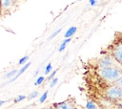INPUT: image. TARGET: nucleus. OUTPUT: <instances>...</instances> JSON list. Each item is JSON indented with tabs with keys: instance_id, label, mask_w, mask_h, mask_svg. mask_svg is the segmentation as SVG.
I'll return each mask as SVG.
<instances>
[{
	"instance_id": "obj_14",
	"label": "nucleus",
	"mask_w": 122,
	"mask_h": 109,
	"mask_svg": "<svg viewBox=\"0 0 122 109\" xmlns=\"http://www.w3.org/2000/svg\"><path fill=\"white\" fill-rule=\"evenodd\" d=\"M52 70V66H51V63H48V65L46 66V69H45V75H49Z\"/></svg>"
},
{
	"instance_id": "obj_19",
	"label": "nucleus",
	"mask_w": 122,
	"mask_h": 109,
	"mask_svg": "<svg viewBox=\"0 0 122 109\" xmlns=\"http://www.w3.org/2000/svg\"><path fill=\"white\" fill-rule=\"evenodd\" d=\"M115 85H117V86H119L120 88H122V76H119L114 82H113Z\"/></svg>"
},
{
	"instance_id": "obj_8",
	"label": "nucleus",
	"mask_w": 122,
	"mask_h": 109,
	"mask_svg": "<svg viewBox=\"0 0 122 109\" xmlns=\"http://www.w3.org/2000/svg\"><path fill=\"white\" fill-rule=\"evenodd\" d=\"M85 107L87 109H97V108H100V106H98L97 103L95 101H93V100H88Z\"/></svg>"
},
{
	"instance_id": "obj_23",
	"label": "nucleus",
	"mask_w": 122,
	"mask_h": 109,
	"mask_svg": "<svg viewBox=\"0 0 122 109\" xmlns=\"http://www.w3.org/2000/svg\"><path fill=\"white\" fill-rule=\"evenodd\" d=\"M117 105H118L119 107H121V108H122V98H121V99H119V100H117Z\"/></svg>"
},
{
	"instance_id": "obj_22",
	"label": "nucleus",
	"mask_w": 122,
	"mask_h": 109,
	"mask_svg": "<svg viewBox=\"0 0 122 109\" xmlns=\"http://www.w3.org/2000/svg\"><path fill=\"white\" fill-rule=\"evenodd\" d=\"M89 4H90L91 6H94V5L96 4V0H90V1H89Z\"/></svg>"
},
{
	"instance_id": "obj_15",
	"label": "nucleus",
	"mask_w": 122,
	"mask_h": 109,
	"mask_svg": "<svg viewBox=\"0 0 122 109\" xmlns=\"http://www.w3.org/2000/svg\"><path fill=\"white\" fill-rule=\"evenodd\" d=\"M28 59H29V55H25V56H23V57L18 61V64H19V65H23V64H25V63L28 61Z\"/></svg>"
},
{
	"instance_id": "obj_13",
	"label": "nucleus",
	"mask_w": 122,
	"mask_h": 109,
	"mask_svg": "<svg viewBox=\"0 0 122 109\" xmlns=\"http://www.w3.org/2000/svg\"><path fill=\"white\" fill-rule=\"evenodd\" d=\"M61 31H62V28H60V29L56 30V31H55V32H54L53 33H51V36H49L48 40H51L52 38H54V37H55V36H56V35H57L58 33H60V32H61Z\"/></svg>"
},
{
	"instance_id": "obj_9",
	"label": "nucleus",
	"mask_w": 122,
	"mask_h": 109,
	"mask_svg": "<svg viewBox=\"0 0 122 109\" xmlns=\"http://www.w3.org/2000/svg\"><path fill=\"white\" fill-rule=\"evenodd\" d=\"M76 31H77V28L76 27H71L70 29H68V31L66 32V33H65V38H67V37H71L75 33H76Z\"/></svg>"
},
{
	"instance_id": "obj_17",
	"label": "nucleus",
	"mask_w": 122,
	"mask_h": 109,
	"mask_svg": "<svg viewBox=\"0 0 122 109\" xmlns=\"http://www.w3.org/2000/svg\"><path fill=\"white\" fill-rule=\"evenodd\" d=\"M57 82H58V78H57V77L51 78V83H50V87H51V88L54 87V86L57 84Z\"/></svg>"
},
{
	"instance_id": "obj_4",
	"label": "nucleus",
	"mask_w": 122,
	"mask_h": 109,
	"mask_svg": "<svg viewBox=\"0 0 122 109\" xmlns=\"http://www.w3.org/2000/svg\"><path fill=\"white\" fill-rule=\"evenodd\" d=\"M115 61L116 60L114 59V57L112 54H105L99 58L98 62H97V67L98 68H104V67L112 66V65H114Z\"/></svg>"
},
{
	"instance_id": "obj_10",
	"label": "nucleus",
	"mask_w": 122,
	"mask_h": 109,
	"mask_svg": "<svg viewBox=\"0 0 122 109\" xmlns=\"http://www.w3.org/2000/svg\"><path fill=\"white\" fill-rule=\"evenodd\" d=\"M71 37H67V38H65V40L61 43V45H60V47H59V49H58V52H63V51L65 50L67 44H68L69 42H71Z\"/></svg>"
},
{
	"instance_id": "obj_21",
	"label": "nucleus",
	"mask_w": 122,
	"mask_h": 109,
	"mask_svg": "<svg viewBox=\"0 0 122 109\" xmlns=\"http://www.w3.org/2000/svg\"><path fill=\"white\" fill-rule=\"evenodd\" d=\"M56 73H57V70H54V71H52V72L51 73V75L48 76V80H51V78H53V77H54V76L56 75Z\"/></svg>"
},
{
	"instance_id": "obj_5",
	"label": "nucleus",
	"mask_w": 122,
	"mask_h": 109,
	"mask_svg": "<svg viewBox=\"0 0 122 109\" xmlns=\"http://www.w3.org/2000/svg\"><path fill=\"white\" fill-rule=\"evenodd\" d=\"M30 64H31L30 62L25 63V64H24V66H23V67H21V69L17 71V73H16V74L13 76V77H11V78H10V79L8 82L4 83V85H7V84H9V83H11V82L15 81V80H16V79H17V78H18V77H19V76H21V75H22V74H23V73H24V72H25V71H26V70H27V69H28V68L30 66Z\"/></svg>"
},
{
	"instance_id": "obj_26",
	"label": "nucleus",
	"mask_w": 122,
	"mask_h": 109,
	"mask_svg": "<svg viewBox=\"0 0 122 109\" xmlns=\"http://www.w3.org/2000/svg\"><path fill=\"white\" fill-rule=\"evenodd\" d=\"M121 33H122V31H121Z\"/></svg>"
},
{
	"instance_id": "obj_11",
	"label": "nucleus",
	"mask_w": 122,
	"mask_h": 109,
	"mask_svg": "<svg viewBox=\"0 0 122 109\" xmlns=\"http://www.w3.org/2000/svg\"><path fill=\"white\" fill-rule=\"evenodd\" d=\"M48 94H49V91H45V92L43 93V95H42V96L40 97V98H39V102H40V103H43V102H45V100L47 99Z\"/></svg>"
},
{
	"instance_id": "obj_16",
	"label": "nucleus",
	"mask_w": 122,
	"mask_h": 109,
	"mask_svg": "<svg viewBox=\"0 0 122 109\" xmlns=\"http://www.w3.org/2000/svg\"><path fill=\"white\" fill-rule=\"evenodd\" d=\"M44 80H45V77H44L43 76H39V77L36 79V81L34 82V85H35V86H37V85H40V84H41V83H42Z\"/></svg>"
},
{
	"instance_id": "obj_18",
	"label": "nucleus",
	"mask_w": 122,
	"mask_h": 109,
	"mask_svg": "<svg viewBox=\"0 0 122 109\" xmlns=\"http://www.w3.org/2000/svg\"><path fill=\"white\" fill-rule=\"evenodd\" d=\"M38 96V92L37 91H33L32 93H30L29 96H28V99L30 100V99H32V98H36Z\"/></svg>"
},
{
	"instance_id": "obj_20",
	"label": "nucleus",
	"mask_w": 122,
	"mask_h": 109,
	"mask_svg": "<svg viewBox=\"0 0 122 109\" xmlns=\"http://www.w3.org/2000/svg\"><path fill=\"white\" fill-rule=\"evenodd\" d=\"M25 98H26V96H24V95L18 96L16 98H14V102H15V103H17V102H19V101H22V100H24Z\"/></svg>"
},
{
	"instance_id": "obj_2",
	"label": "nucleus",
	"mask_w": 122,
	"mask_h": 109,
	"mask_svg": "<svg viewBox=\"0 0 122 109\" xmlns=\"http://www.w3.org/2000/svg\"><path fill=\"white\" fill-rule=\"evenodd\" d=\"M106 98L108 99L117 101L122 98V88H120L117 85H113L107 89L106 91Z\"/></svg>"
},
{
	"instance_id": "obj_12",
	"label": "nucleus",
	"mask_w": 122,
	"mask_h": 109,
	"mask_svg": "<svg viewBox=\"0 0 122 109\" xmlns=\"http://www.w3.org/2000/svg\"><path fill=\"white\" fill-rule=\"evenodd\" d=\"M17 71H18L17 69H14V70L10 71V73H8V74H7L6 76H5V78H10L11 76H14V75H15V74L17 73Z\"/></svg>"
},
{
	"instance_id": "obj_6",
	"label": "nucleus",
	"mask_w": 122,
	"mask_h": 109,
	"mask_svg": "<svg viewBox=\"0 0 122 109\" xmlns=\"http://www.w3.org/2000/svg\"><path fill=\"white\" fill-rule=\"evenodd\" d=\"M54 107L59 108V109H72V108H75L74 103L71 100H65V101H62V102H59V103H55Z\"/></svg>"
},
{
	"instance_id": "obj_25",
	"label": "nucleus",
	"mask_w": 122,
	"mask_h": 109,
	"mask_svg": "<svg viewBox=\"0 0 122 109\" xmlns=\"http://www.w3.org/2000/svg\"><path fill=\"white\" fill-rule=\"evenodd\" d=\"M38 72H39V70H37V71L35 72V74H34V76H37V74H38Z\"/></svg>"
},
{
	"instance_id": "obj_24",
	"label": "nucleus",
	"mask_w": 122,
	"mask_h": 109,
	"mask_svg": "<svg viewBox=\"0 0 122 109\" xmlns=\"http://www.w3.org/2000/svg\"><path fill=\"white\" fill-rule=\"evenodd\" d=\"M4 103H5V101H4V100H0V106H2Z\"/></svg>"
},
{
	"instance_id": "obj_1",
	"label": "nucleus",
	"mask_w": 122,
	"mask_h": 109,
	"mask_svg": "<svg viewBox=\"0 0 122 109\" xmlns=\"http://www.w3.org/2000/svg\"><path fill=\"white\" fill-rule=\"evenodd\" d=\"M98 75L101 78H103L106 81L114 82L119 76H122V70L117 66L112 65L104 68H99Z\"/></svg>"
},
{
	"instance_id": "obj_7",
	"label": "nucleus",
	"mask_w": 122,
	"mask_h": 109,
	"mask_svg": "<svg viewBox=\"0 0 122 109\" xmlns=\"http://www.w3.org/2000/svg\"><path fill=\"white\" fill-rule=\"evenodd\" d=\"M14 0H0V9L9 10L12 7Z\"/></svg>"
},
{
	"instance_id": "obj_3",
	"label": "nucleus",
	"mask_w": 122,
	"mask_h": 109,
	"mask_svg": "<svg viewBox=\"0 0 122 109\" xmlns=\"http://www.w3.org/2000/svg\"><path fill=\"white\" fill-rule=\"evenodd\" d=\"M111 54L114 57V59L122 64V41L115 42L111 47Z\"/></svg>"
}]
</instances>
